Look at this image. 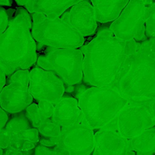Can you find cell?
<instances>
[{
	"mask_svg": "<svg viewBox=\"0 0 155 155\" xmlns=\"http://www.w3.org/2000/svg\"><path fill=\"white\" fill-rule=\"evenodd\" d=\"M137 48L135 39L124 41L109 29L102 30L80 48L83 54V80L92 86L114 87L127 58Z\"/></svg>",
	"mask_w": 155,
	"mask_h": 155,
	"instance_id": "6da1fadb",
	"label": "cell"
},
{
	"mask_svg": "<svg viewBox=\"0 0 155 155\" xmlns=\"http://www.w3.org/2000/svg\"><path fill=\"white\" fill-rule=\"evenodd\" d=\"M32 18L23 7L15 10L7 29L0 34V66L9 77L28 70L37 61L36 44L31 34Z\"/></svg>",
	"mask_w": 155,
	"mask_h": 155,
	"instance_id": "7a4b0ae2",
	"label": "cell"
},
{
	"mask_svg": "<svg viewBox=\"0 0 155 155\" xmlns=\"http://www.w3.org/2000/svg\"><path fill=\"white\" fill-rule=\"evenodd\" d=\"M114 87L130 104L155 101V59L148 40L138 43L137 50L127 58Z\"/></svg>",
	"mask_w": 155,
	"mask_h": 155,
	"instance_id": "3957f363",
	"label": "cell"
},
{
	"mask_svg": "<svg viewBox=\"0 0 155 155\" xmlns=\"http://www.w3.org/2000/svg\"><path fill=\"white\" fill-rule=\"evenodd\" d=\"M82 123L94 130H101L111 124L128 101L115 87L92 86L79 96Z\"/></svg>",
	"mask_w": 155,
	"mask_h": 155,
	"instance_id": "277c9868",
	"label": "cell"
},
{
	"mask_svg": "<svg viewBox=\"0 0 155 155\" xmlns=\"http://www.w3.org/2000/svg\"><path fill=\"white\" fill-rule=\"evenodd\" d=\"M31 34L35 41L52 48H78L85 42L84 37L63 18L40 13L32 14Z\"/></svg>",
	"mask_w": 155,
	"mask_h": 155,
	"instance_id": "5b68a950",
	"label": "cell"
},
{
	"mask_svg": "<svg viewBox=\"0 0 155 155\" xmlns=\"http://www.w3.org/2000/svg\"><path fill=\"white\" fill-rule=\"evenodd\" d=\"M83 54L80 48H51L37 58L39 68L52 71L70 86L83 80Z\"/></svg>",
	"mask_w": 155,
	"mask_h": 155,
	"instance_id": "8992f818",
	"label": "cell"
},
{
	"mask_svg": "<svg viewBox=\"0 0 155 155\" xmlns=\"http://www.w3.org/2000/svg\"><path fill=\"white\" fill-rule=\"evenodd\" d=\"M146 6L143 0H130L119 16L109 27L117 38L124 41L135 39L136 42L146 40L145 36Z\"/></svg>",
	"mask_w": 155,
	"mask_h": 155,
	"instance_id": "52a82bcc",
	"label": "cell"
},
{
	"mask_svg": "<svg viewBox=\"0 0 155 155\" xmlns=\"http://www.w3.org/2000/svg\"><path fill=\"white\" fill-rule=\"evenodd\" d=\"M154 127L151 104L128 103L120 111L116 119L105 127L116 130L120 136L130 140Z\"/></svg>",
	"mask_w": 155,
	"mask_h": 155,
	"instance_id": "ba28073f",
	"label": "cell"
},
{
	"mask_svg": "<svg viewBox=\"0 0 155 155\" xmlns=\"http://www.w3.org/2000/svg\"><path fill=\"white\" fill-rule=\"evenodd\" d=\"M95 133L86 124L80 123L63 127L60 135L53 138L57 155H90L95 145Z\"/></svg>",
	"mask_w": 155,
	"mask_h": 155,
	"instance_id": "9c48e42d",
	"label": "cell"
},
{
	"mask_svg": "<svg viewBox=\"0 0 155 155\" xmlns=\"http://www.w3.org/2000/svg\"><path fill=\"white\" fill-rule=\"evenodd\" d=\"M28 70H18L9 76L8 84L0 92V107L6 113L16 114L33 103L29 92Z\"/></svg>",
	"mask_w": 155,
	"mask_h": 155,
	"instance_id": "30bf717a",
	"label": "cell"
},
{
	"mask_svg": "<svg viewBox=\"0 0 155 155\" xmlns=\"http://www.w3.org/2000/svg\"><path fill=\"white\" fill-rule=\"evenodd\" d=\"M64 92V83L52 71L35 67L29 72V92L33 98L56 104Z\"/></svg>",
	"mask_w": 155,
	"mask_h": 155,
	"instance_id": "8fae6325",
	"label": "cell"
},
{
	"mask_svg": "<svg viewBox=\"0 0 155 155\" xmlns=\"http://www.w3.org/2000/svg\"><path fill=\"white\" fill-rule=\"evenodd\" d=\"M61 18L83 37L93 35L98 27L94 8L88 0L72 6L69 12H65L62 15Z\"/></svg>",
	"mask_w": 155,
	"mask_h": 155,
	"instance_id": "7c38bea8",
	"label": "cell"
},
{
	"mask_svg": "<svg viewBox=\"0 0 155 155\" xmlns=\"http://www.w3.org/2000/svg\"><path fill=\"white\" fill-rule=\"evenodd\" d=\"M94 141L92 155H127L130 151L128 139L107 127L96 132Z\"/></svg>",
	"mask_w": 155,
	"mask_h": 155,
	"instance_id": "4fadbf2b",
	"label": "cell"
},
{
	"mask_svg": "<svg viewBox=\"0 0 155 155\" xmlns=\"http://www.w3.org/2000/svg\"><path fill=\"white\" fill-rule=\"evenodd\" d=\"M83 116L78 100L72 97H63L56 104L51 121L61 127H68L82 123Z\"/></svg>",
	"mask_w": 155,
	"mask_h": 155,
	"instance_id": "5bb4252c",
	"label": "cell"
},
{
	"mask_svg": "<svg viewBox=\"0 0 155 155\" xmlns=\"http://www.w3.org/2000/svg\"><path fill=\"white\" fill-rule=\"evenodd\" d=\"M84 0H32L24 5L29 14L40 13L48 18H60L68 8Z\"/></svg>",
	"mask_w": 155,
	"mask_h": 155,
	"instance_id": "9a60e30c",
	"label": "cell"
},
{
	"mask_svg": "<svg viewBox=\"0 0 155 155\" xmlns=\"http://www.w3.org/2000/svg\"><path fill=\"white\" fill-rule=\"evenodd\" d=\"M98 22H112L120 15L130 0H90Z\"/></svg>",
	"mask_w": 155,
	"mask_h": 155,
	"instance_id": "2e32d148",
	"label": "cell"
},
{
	"mask_svg": "<svg viewBox=\"0 0 155 155\" xmlns=\"http://www.w3.org/2000/svg\"><path fill=\"white\" fill-rule=\"evenodd\" d=\"M130 151L137 154L152 155L155 153V128L145 130L141 134L129 140Z\"/></svg>",
	"mask_w": 155,
	"mask_h": 155,
	"instance_id": "e0dca14e",
	"label": "cell"
},
{
	"mask_svg": "<svg viewBox=\"0 0 155 155\" xmlns=\"http://www.w3.org/2000/svg\"><path fill=\"white\" fill-rule=\"evenodd\" d=\"M5 130L10 136V143L15 139L17 133L24 130L30 129V123L26 115L20 114L12 117L5 126Z\"/></svg>",
	"mask_w": 155,
	"mask_h": 155,
	"instance_id": "ac0fdd59",
	"label": "cell"
},
{
	"mask_svg": "<svg viewBox=\"0 0 155 155\" xmlns=\"http://www.w3.org/2000/svg\"><path fill=\"white\" fill-rule=\"evenodd\" d=\"M145 36L148 39L155 38V2L146 6Z\"/></svg>",
	"mask_w": 155,
	"mask_h": 155,
	"instance_id": "d6986e66",
	"label": "cell"
},
{
	"mask_svg": "<svg viewBox=\"0 0 155 155\" xmlns=\"http://www.w3.org/2000/svg\"><path fill=\"white\" fill-rule=\"evenodd\" d=\"M26 117L29 120H30L34 128L37 129L43 123L46 122L49 119H46L40 114L38 107V104L36 103H32L26 109Z\"/></svg>",
	"mask_w": 155,
	"mask_h": 155,
	"instance_id": "ffe728a7",
	"label": "cell"
},
{
	"mask_svg": "<svg viewBox=\"0 0 155 155\" xmlns=\"http://www.w3.org/2000/svg\"><path fill=\"white\" fill-rule=\"evenodd\" d=\"M61 128L57 124H54L48 120L46 122L43 123L38 128V131L42 136L48 138H56L60 135Z\"/></svg>",
	"mask_w": 155,
	"mask_h": 155,
	"instance_id": "44dd1931",
	"label": "cell"
},
{
	"mask_svg": "<svg viewBox=\"0 0 155 155\" xmlns=\"http://www.w3.org/2000/svg\"><path fill=\"white\" fill-rule=\"evenodd\" d=\"M15 12V9L6 10L4 8L0 7V34L7 29L9 21L13 17Z\"/></svg>",
	"mask_w": 155,
	"mask_h": 155,
	"instance_id": "7402d4cb",
	"label": "cell"
},
{
	"mask_svg": "<svg viewBox=\"0 0 155 155\" xmlns=\"http://www.w3.org/2000/svg\"><path fill=\"white\" fill-rule=\"evenodd\" d=\"M38 107L40 111V114L46 119H50L53 114L54 111V104L45 101H39L38 104Z\"/></svg>",
	"mask_w": 155,
	"mask_h": 155,
	"instance_id": "603a6c76",
	"label": "cell"
},
{
	"mask_svg": "<svg viewBox=\"0 0 155 155\" xmlns=\"http://www.w3.org/2000/svg\"><path fill=\"white\" fill-rule=\"evenodd\" d=\"M10 144V136L5 128L0 131V148L2 149H5L9 147Z\"/></svg>",
	"mask_w": 155,
	"mask_h": 155,
	"instance_id": "cb8c5ba5",
	"label": "cell"
},
{
	"mask_svg": "<svg viewBox=\"0 0 155 155\" xmlns=\"http://www.w3.org/2000/svg\"><path fill=\"white\" fill-rule=\"evenodd\" d=\"M34 155H57V154L54 150H51L42 145H39L35 149Z\"/></svg>",
	"mask_w": 155,
	"mask_h": 155,
	"instance_id": "d4e9b609",
	"label": "cell"
},
{
	"mask_svg": "<svg viewBox=\"0 0 155 155\" xmlns=\"http://www.w3.org/2000/svg\"><path fill=\"white\" fill-rule=\"evenodd\" d=\"M8 120V116L7 113L0 107V131L4 128Z\"/></svg>",
	"mask_w": 155,
	"mask_h": 155,
	"instance_id": "484cf974",
	"label": "cell"
},
{
	"mask_svg": "<svg viewBox=\"0 0 155 155\" xmlns=\"http://www.w3.org/2000/svg\"><path fill=\"white\" fill-rule=\"evenodd\" d=\"M36 147V144L30 142H24L22 147H21V151H28L30 150L33 149Z\"/></svg>",
	"mask_w": 155,
	"mask_h": 155,
	"instance_id": "4316f807",
	"label": "cell"
},
{
	"mask_svg": "<svg viewBox=\"0 0 155 155\" xmlns=\"http://www.w3.org/2000/svg\"><path fill=\"white\" fill-rule=\"evenodd\" d=\"M6 84V75L5 71L0 66V92Z\"/></svg>",
	"mask_w": 155,
	"mask_h": 155,
	"instance_id": "83f0119b",
	"label": "cell"
},
{
	"mask_svg": "<svg viewBox=\"0 0 155 155\" xmlns=\"http://www.w3.org/2000/svg\"><path fill=\"white\" fill-rule=\"evenodd\" d=\"M5 155H23V152L19 150L8 148L5 152Z\"/></svg>",
	"mask_w": 155,
	"mask_h": 155,
	"instance_id": "f1b7e54d",
	"label": "cell"
},
{
	"mask_svg": "<svg viewBox=\"0 0 155 155\" xmlns=\"http://www.w3.org/2000/svg\"><path fill=\"white\" fill-rule=\"evenodd\" d=\"M148 44H149L150 49H151V53H152V55L155 59V38L154 39H148Z\"/></svg>",
	"mask_w": 155,
	"mask_h": 155,
	"instance_id": "f546056e",
	"label": "cell"
},
{
	"mask_svg": "<svg viewBox=\"0 0 155 155\" xmlns=\"http://www.w3.org/2000/svg\"><path fill=\"white\" fill-rule=\"evenodd\" d=\"M12 0H0V7L2 6H12Z\"/></svg>",
	"mask_w": 155,
	"mask_h": 155,
	"instance_id": "4dcf8cb0",
	"label": "cell"
},
{
	"mask_svg": "<svg viewBox=\"0 0 155 155\" xmlns=\"http://www.w3.org/2000/svg\"><path fill=\"white\" fill-rule=\"evenodd\" d=\"M15 1L16 2V3L20 7H21V6H24L26 4H27L29 2L32 1V0H15Z\"/></svg>",
	"mask_w": 155,
	"mask_h": 155,
	"instance_id": "1f68e13d",
	"label": "cell"
},
{
	"mask_svg": "<svg viewBox=\"0 0 155 155\" xmlns=\"http://www.w3.org/2000/svg\"><path fill=\"white\" fill-rule=\"evenodd\" d=\"M151 110H152L153 117H154V127H155V101L151 104Z\"/></svg>",
	"mask_w": 155,
	"mask_h": 155,
	"instance_id": "d6a6232c",
	"label": "cell"
},
{
	"mask_svg": "<svg viewBox=\"0 0 155 155\" xmlns=\"http://www.w3.org/2000/svg\"><path fill=\"white\" fill-rule=\"evenodd\" d=\"M127 155H136V152L133 151H128Z\"/></svg>",
	"mask_w": 155,
	"mask_h": 155,
	"instance_id": "836d02e7",
	"label": "cell"
},
{
	"mask_svg": "<svg viewBox=\"0 0 155 155\" xmlns=\"http://www.w3.org/2000/svg\"><path fill=\"white\" fill-rule=\"evenodd\" d=\"M0 155H3V149L0 148Z\"/></svg>",
	"mask_w": 155,
	"mask_h": 155,
	"instance_id": "e575fe53",
	"label": "cell"
},
{
	"mask_svg": "<svg viewBox=\"0 0 155 155\" xmlns=\"http://www.w3.org/2000/svg\"><path fill=\"white\" fill-rule=\"evenodd\" d=\"M136 155H141V154H136Z\"/></svg>",
	"mask_w": 155,
	"mask_h": 155,
	"instance_id": "d590c367",
	"label": "cell"
},
{
	"mask_svg": "<svg viewBox=\"0 0 155 155\" xmlns=\"http://www.w3.org/2000/svg\"><path fill=\"white\" fill-rule=\"evenodd\" d=\"M153 1H155V0H153Z\"/></svg>",
	"mask_w": 155,
	"mask_h": 155,
	"instance_id": "8d00e7d4",
	"label": "cell"
},
{
	"mask_svg": "<svg viewBox=\"0 0 155 155\" xmlns=\"http://www.w3.org/2000/svg\"><path fill=\"white\" fill-rule=\"evenodd\" d=\"M90 155H91V154H90Z\"/></svg>",
	"mask_w": 155,
	"mask_h": 155,
	"instance_id": "74e56055",
	"label": "cell"
}]
</instances>
